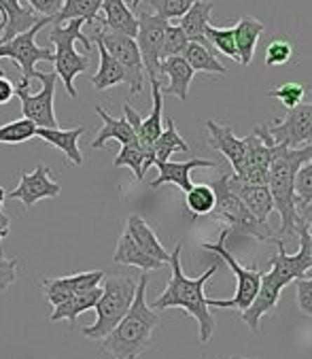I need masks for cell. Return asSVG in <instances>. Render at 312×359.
Returning a JSON list of instances; mask_svg holds the SVG:
<instances>
[{"label": "cell", "instance_id": "2e32d148", "mask_svg": "<svg viewBox=\"0 0 312 359\" xmlns=\"http://www.w3.org/2000/svg\"><path fill=\"white\" fill-rule=\"evenodd\" d=\"M60 194H62V185L55 179H51L49 168L45 164H36L32 172H24L20 177V183L9 194V198L22 202L26 208H32L36 202L45 198H57Z\"/></svg>", "mask_w": 312, "mask_h": 359}, {"label": "cell", "instance_id": "8fae6325", "mask_svg": "<svg viewBox=\"0 0 312 359\" xmlns=\"http://www.w3.org/2000/svg\"><path fill=\"white\" fill-rule=\"evenodd\" d=\"M138 32H136V45L140 51V60L144 66V73L151 81H160V62H162V45L164 34L170 22L162 20L160 15H153L147 11H138L136 15Z\"/></svg>", "mask_w": 312, "mask_h": 359}, {"label": "cell", "instance_id": "d6a6232c", "mask_svg": "<svg viewBox=\"0 0 312 359\" xmlns=\"http://www.w3.org/2000/svg\"><path fill=\"white\" fill-rule=\"evenodd\" d=\"M177 151L189 154V145H187V140L179 134L175 119L168 117L164 132L160 134L158 140L153 142V156H155V162H168L172 158V154H177Z\"/></svg>", "mask_w": 312, "mask_h": 359}, {"label": "cell", "instance_id": "cb8c5ba5", "mask_svg": "<svg viewBox=\"0 0 312 359\" xmlns=\"http://www.w3.org/2000/svg\"><path fill=\"white\" fill-rule=\"evenodd\" d=\"M100 11H102V18L98 15V20L102 28L136 39L138 22H136L134 11L126 5V0H102Z\"/></svg>", "mask_w": 312, "mask_h": 359}, {"label": "cell", "instance_id": "6da1fadb", "mask_svg": "<svg viewBox=\"0 0 312 359\" xmlns=\"http://www.w3.org/2000/svg\"><path fill=\"white\" fill-rule=\"evenodd\" d=\"M295 234H299L297 253L289 255L285 251V245L278 247V253L270 262V270L262 274L259 292H257L253 304L245 313H240L243 323H247L253 334H259L262 319L276 309L280 292L287 285H291L297 278L312 276V238L301 222L297 224Z\"/></svg>", "mask_w": 312, "mask_h": 359}, {"label": "cell", "instance_id": "681fc988", "mask_svg": "<svg viewBox=\"0 0 312 359\" xmlns=\"http://www.w3.org/2000/svg\"><path fill=\"white\" fill-rule=\"evenodd\" d=\"M3 206H5V189L0 187V212H3Z\"/></svg>", "mask_w": 312, "mask_h": 359}, {"label": "cell", "instance_id": "9a60e30c", "mask_svg": "<svg viewBox=\"0 0 312 359\" xmlns=\"http://www.w3.org/2000/svg\"><path fill=\"white\" fill-rule=\"evenodd\" d=\"M104 276L107 274L102 270L76 272V274H70V276L43 278L41 287H43V294L47 298V302L55 309V306L64 304L66 300H70L76 294H83V292L94 290V287H100Z\"/></svg>", "mask_w": 312, "mask_h": 359}, {"label": "cell", "instance_id": "d4e9b609", "mask_svg": "<svg viewBox=\"0 0 312 359\" xmlns=\"http://www.w3.org/2000/svg\"><path fill=\"white\" fill-rule=\"evenodd\" d=\"M126 232L132 236V241L153 259L162 262L164 266L170 262V251L164 249V245L160 243L158 234L151 230V226L140 217V215H130L128 224H126Z\"/></svg>", "mask_w": 312, "mask_h": 359}, {"label": "cell", "instance_id": "bcb514c9", "mask_svg": "<svg viewBox=\"0 0 312 359\" xmlns=\"http://www.w3.org/2000/svg\"><path fill=\"white\" fill-rule=\"evenodd\" d=\"M30 9L41 18H55L64 5V0H28Z\"/></svg>", "mask_w": 312, "mask_h": 359}, {"label": "cell", "instance_id": "9c48e42d", "mask_svg": "<svg viewBox=\"0 0 312 359\" xmlns=\"http://www.w3.org/2000/svg\"><path fill=\"white\" fill-rule=\"evenodd\" d=\"M92 43H100L123 68L126 73V83L130 86V94L138 96L144 90V66L140 60V51L136 45V39L119 34V32H111L107 28L92 26Z\"/></svg>", "mask_w": 312, "mask_h": 359}, {"label": "cell", "instance_id": "4dcf8cb0", "mask_svg": "<svg viewBox=\"0 0 312 359\" xmlns=\"http://www.w3.org/2000/svg\"><path fill=\"white\" fill-rule=\"evenodd\" d=\"M96 47H98L100 64H98L96 75L92 77V86L98 92H104V90H111V88H115L119 83H126V73H123L121 64L100 43H96Z\"/></svg>", "mask_w": 312, "mask_h": 359}, {"label": "cell", "instance_id": "ba28073f", "mask_svg": "<svg viewBox=\"0 0 312 359\" xmlns=\"http://www.w3.org/2000/svg\"><path fill=\"white\" fill-rule=\"evenodd\" d=\"M227 236H229V230H221V234H219V241L217 243H202V249H208V251H212L215 255H219L227 266H229V270L236 274V294H233L229 300H215V298H208V306L210 309H223V311H238V313H245L251 304H253V300H255V296H257V292H259V283H262V270H257V268H247V266H243V264H238L236 262V257H233L229 251H227V247H225V243H227Z\"/></svg>", "mask_w": 312, "mask_h": 359}, {"label": "cell", "instance_id": "d590c367", "mask_svg": "<svg viewBox=\"0 0 312 359\" xmlns=\"http://www.w3.org/2000/svg\"><path fill=\"white\" fill-rule=\"evenodd\" d=\"M185 206L189 210V215L196 217H208L215 208V191L210 185H194L187 194H185Z\"/></svg>", "mask_w": 312, "mask_h": 359}, {"label": "cell", "instance_id": "f35d334b", "mask_svg": "<svg viewBox=\"0 0 312 359\" xmlns=\"http://www.w3.org/2000/svg\"><path fill=\"white\" fill-rule=\"evenodd\" d=\"M194 3H198V0H149V5L155 11V15H160L166 22L181 20L191 9Z\"/></svg>", "mask_w": 312, "mask_h": 359}, {"label": "cell", "instance_id": "44dd1931", "mask_svg": "<svg viewBox=\"0 0 312 359\" xmlns=\"http://www.w3.org/2000/svg\"><path fill=\"white\" fill-rule=\"evenodd\" d=\"M160 75L168 77V86L162 88V96H177L183 102L189 98V86H191V79L196 73L183 55L162 60L160 62Z\"/></svg>", "mask_w": 312, "mask_h": 359}, {"label": "cell", "instance_id": "f907efd6", "mask_svg": "<svg viewBox=\"0 0 312 359\" xmlns=\"http://www.w3.org/2000/svg\"><path fill=\"white\" fill-rule=\"evenodd\" d=\"M140 3H142V0H132V11H136L140 7Z\"/></svg>", "mask_w": 312, "mask_h": 359}, {"label": "cell", "instance_id": "30bf717a", "mask_svg": "<svg viewBox=\"0 0 312 359\" xmlns=\"http://www.w3.org/2000/svg\"><path fill=\"white\" fill-rule=\"evenodd\" d=\"M51 22H53L51 18H41L30 30H26V32L18 34L15 39L0 45V60L9 57V60L18 62V66L22 68L20 86H26V88L30 86V79H34L36 62H53V51L36 45V34Z\"/></svg>", "mask_w": 312, "mask_h": 359}, {"label": "cell", "instance_id": "b9f144b4", "mask_svg": "<svg viewBox=\"0 0 312 359\" xmlns=\"http://www.w3.org/2000/svg\"><path fill=\"white\" fill-rule=\"evenodd\" d=\"M189 45V39L185 36V32L179 26H168L166 34H164V45H162V60L166 57H175V55H183L185 49Z\"/></svg>", "mask_w": 312, "mask_h": 359}, {"label": "cell", "instance_id": "8992f818", "mask_svg": "<svg viewBox=\"0 0 312 359\" xmlns=\"http://www.w3.org/2000/svg\"><path fill=\"white\" fill-rule=\"evenodd\" d=\"M86 22L83 20H70L64 24H53L51 32H49V41L53 43L55 51H53V64L55 70L53 73L57 75V79H62L66 92L70 98H79V92L74 88V77L88 73L90 68V55H81L76 53L74 43L79 41L86 45L88 53L94 49L92 39L83 32Z\"/></svg>", "mask_w": 312, "mask_h": 359}, {"label": "cell", "instance_id": "d6986e66", "mask_svg": "<svg viewBox=\"0 0 312 359\" xmlns=\"http://www.w3.org/2000/svg\"><path fill=\"white\" fill-rule=\"evenodd\" d=\"M39 20L41 15L24 7L20 0H0V45L30 30Z\"/></svg>", "mask_w": 312, "mask_h": 359}, {"label": "cell", "instance_id": "83f0119b", "mask_svg": "<svg viewBox=\"0 0 312 359\" xmlns=\"http://www.w3.org/2000/svg\"><path fill=\"white\" fill-rule=\"evenodd\" d=\"M212 7L215 5L210 3V0H198V3H194L191 9L179 20V28L185 32L189 43H200V45L210 49V43L206 41L204 32H206V26L210 24Z\"/></svg>", "mask_w": 312, "mask_h": 359}, {"label": "cell", "instance_id": "ffe728a7", "mask_svg": "<svg viewBox=\"0 0 312 359\" xmlns=\"http://www.w3.org/2000/svg\"><path fill=\"white\" fill-rule=\"evenodd\" d=\"M227 187L243 200V204L259 222H268L270 212L274 210V200H272L268 185H253V183L238 179L236 175H227Z\"/></svg>", "mask_w": 312, "mask_h": 359}, {"label": "cell", "instance_id": "74e56055", "mask_svg": "<svg viewBox=\"0 0 312 359\" xmlns=\"http://www.w3.org/2000/svg\"><path fill=\"white\" fill-rule=\"evenodd\" d=\"M204 36L210 43V47H215L223 55L238 62V49H236V36H233V28H217V26L208 24Z\"/></svg>", "mask_w": 312, "mask_h": 359}, {"label": "cell", "instance_id": "5b68a950", "mask_svg": "<svg viewBox=\"0 0 312 359\" xmlns=\"http://www.w3.org/2000/svg\"><path fill=\"white\" fill-rule=\"evenodd\" d=\"M210 187L215 191V208L208 215V219L223 224V228L229 230V234L251 236L259 243H268L276 247L285 245L278 232H274L268 222H259L243 204V200L227 187V175H221L219 179H215Z\"/></svg>", "mask_w": 312, "mask_h": 359}, {"label": "cell", "instance_id": "ab89813d", "mask_svg": "<svg viewBox=\"0 0 312 359\" xmlns=\"http://www.w3.org/2000/svg\"><path fill=\"white\" fill-rule=\"evenodd\" d=\"M304 94H306V88L301 83H295V81H289V83H283L274 90L268 92V98H274L278 100L285 109H295L297 104H301L304 100Z\"/></svg>", "mask_w": 312, "mask_h": 359}, {"label": "cell", "instance_id": "7402d4cb", "mask_svg": "<svg viewBox=\"0 0 312 359\" xmlns=\"http://www.w3.org/2000/svg\"><path fill=\"white\" fill-rule=\"evenodd\" d=\"M86 128H72V130H60V128H36V136L43 138L49 145H53L55 149H60L66 160L72 166H83V156L79 149V138L83 136Z\"/></svg>", "mask_w": 312, "mask_h": 359}, {"label": "cell", "instance_id": "7a4b0ae2", "mask_svg": "<svg viewBox=\"0 0 312 359\" xmlns=\"http://www.w3.org/2000/svg\"><path fill=\"white\" fill-rule=\"evenodd\" d=\"M181 251H183V243H177L175 251H170V268H172V276L166 285V290L155 298V302L151 304L153 311H166V309H183L189 317H194L198 321L200 327V344H208L217 321L210 313L208 306V296L204 294V285L208 283V278L212 274H217L219 264H210L206 268L204 274H200L198 278H189L183 272L181 266Z\"/></svg>", "mask_w": 312, "mask_h": 359}, {"label": "cell", "instance_id": "f6af8a7d", "mask_svg": "<svg viewBox=\"0 0 312 359\" xmlns=\"http://www.w3.org/2000/svg\"><path fill=\"white\" fill-rule=\"evenodd\" d=\"M18 259H7V257H0V294H5L9 287L15 283L18 278Z\"/></svg>", "mask_w": 312, "mask_h": 359}, {"label": "cell", "instance_id": "7dc6e473", "mask_svg": "<svg viewBox=\"0 0 312 359\" xmlns=\"http://www.w3.org/2000/svg\"><path fill=\"white\" fill-rule=\"evenodd\" d=\"M13 96H15V86L3 73H0V107L9 104L13 100Z\"/></svg>", "mask_w": 312, "mask_h": 359}, {"label": "cell", "instance_id": "e575fe53", "mask_svg": "<svg viewBox=\"0 0 312 359\" xmlns=\"http://www.w3.org/2000/svg\"><path fill=\"white\" fill-rule=\"evenodd\" d=\"M100 7H102V0H64L60 13L53 18V24L83 20L88 26H94L100 15Z\"/></svg>", "mask_w": 312, "mask_h": 359}, {"label": "cell", "instance_id": "816d5d0a", "mask_svg": "<svg viewBox=\"0 0 312 359\" xmlns=\"http://www.w3.org/2000/svg\"><path fill=\"white\" fill-rule=\"evenodd\" d=\"M227 359H255V357H245V355H231Z\"/></svg>", "mask_w": 312, "mask_h": 359}, {"label": "cell", "instance_id": "7c38bea8", "mask_svg": "<svg viewBox=\"0 0 312 359\" xmlns=\"http://www.w3.org/2000/svg\"><path fill=\"white\" fill-rule=\"evenodd\" d=\"M34 79H39L43 83L41 92H36V94H30L26 86L15 88V96L22 102V115L26 119H30L36 128H57V117H55V109H53L57 75L34 70Z\"/></svg>", "mask_w": 312, "mask_h": 359}, {"label": "cell", "instance_id": "db71d44e", "mask_svg": "<svg viewBox=\"0 0 312 359\" xmlns=\"http://www.w3.org/2000/svg\"><path fill=\"white\" fill-rule=\"evenodd\" d=\"M0 73H3V70H0Z\"/></svg>", "mask_w": 312, "mask_h": 359}, {"label": "cell", "instance_id": "836d02e7", "mask_svg": "<svg viewBox=\"0 0 312 359\" xmlns=\"http://www.w3.org/2000/svg\"><path fill=\"white\" fill-rule=\"evenodd\" d=\"M183 57L194 68V73H208V75H219V77L227 75V66L217 60L212 49H208L200 43H189Z\"/></svg>", "mask_w": 312, "mask_h": 359}, {"label": "cell", "instance_id": "5bb4252c", "mask_svg": "<svg viewBox=\"0 0 312 359\" xmlns=\"http://www.w3.org/2000/svg\"><path fill=\"white\" fill-rule=\"evenodd\" d=\"M274 145L297 149L312 145V102H301L276 123H266Z\"/></svg>", "mask_w": 312, "mask_h": 359}, {"label": "cell", "instance_id": "f5cc1de1", "mask_svg": "<svg viewBox=\"0 0 312 359\" xmlns=\"http://www.w3.org/2000/svg\"><path fill=\"white\" fill-rule=\"evenodd\" d=\"M304 208H308V210H312V202H310L308 206H304Z\"/></svg>", "mask_w": 312, "mask_h": 359}, {"label": "cell", "instance_id": "3957f363", "mask_svg": "<svg viewBox=\"0 0 312 359\" xmlns=\"http://www.w3.org/2000/svg\"><path fill=\"white\" fill-rule=\"evenodd\" d=\"M147 285L149 276L140 274L130 311L115 330L102 338L100 353H107L113 359H140L149 351L155 334L162 327V317L147 304Z\"/></svg>", "mask_w": 312, "mask_h": 359}, {"label": "cell", "instance_id": "1f68e13d", "mask_svg": "<svg viewBox=\"0 0 312 359\" xmlns=\"http://www.w3.org/2000/svg\"><path fill=\"white\" fill-rule=\"evenodd\" d=\"M155 164V156L153 151L142 149L138 142H132V145H123L119 149V154L113 160V166L117 168H130L136 177V181L144 179V172Z\"/></svg>", "mask_w": 312, "mask_h": 359}, {"label": "cell", "instance_id": "8d00e7d4", "mask_svg": "<svg viewBox=\"0 0 312 359\" xmlns=\"http://www.w3.org/2000/svg\"><path fill=\"white\" fill-rule=\"evenodd\" d=\"M34 136H36V126L26 117L0 126V142H3V145H22V142Z\"/></svg>", "mask_w": 312, "mask_h": 359}, {"label": "cell", "instance_id": "277c9868", "mask_svg": "<svg viewBox=\"0 0 312 359\" xmlns=\"http://www.w3.org/2000/svg\"><path fill=\"white\" fill-rule=\"evenodd\" d=\"M310 158H312V145H304L297 149L274 145L272 149L268 189L274 200V210H278L280 215L278 236L283 241L287 236H295V228L299 222V210L295 204V175Z\"/></svg>", "mask_w": 312, "mask_h": 359}, {"label": "cell", "instance_id": "c3c4849f", "mask_svg": "<svg viewBox=\"0 0 312 359\" xmlns=\"http://www.w3.org/2000/svg\"><path fill=\"white\" fill-rule=\"evenodd\" d=\"M9 230H11V217L5 212H0V257H5L3 253V241L9 236Z\"/></svg>", "mask_w": 312, "mask_h": 359}, {"label": "cell", "instance_id": "484cf974", "mask_svg": "<svg viewBox=\"0 0 312 359\" xmlns=\"http://www.w3.org/2000/svg\"><path fill=\"white\" fill-rule=\"evenodd\" d=\"M266 32L264 22H259L253 15H243L238 24L233 26V36H236V49H238V62L243 66H251L255 57V49L259 43V36Z\"/></svg>", "mask_w": 312, "mask_h": 359}, {"label": "cell", "instance_id": "4316f807", "mask_svg": "<svg viewBox=\"0 0 312 359\" xmlns=\"http://www.w3.org/2000/svg\"><path fill=\"white\" fill-rule=\"evenodd\" d=\"M96 113L102 119V128L98 130V134H96V138L92 142V149H102L104 142H109V140L121 142V147L123 145H132V142H138L136 132L132 130V126L128 123L126 117L117 119V117L109 115L102 107H96Z\"/></svg>", "mask_w": 312, "mask_h": 359}, {"label": "cell", "instance_id": "e0dca14e", "mask_svg": "<svg viewBox=\"0 0 312 359\" xmlns=\"http://www.w3.org/2000/svg\"><path fill=\"white\" fill-rule=\"evenodd\" d=\"M204 126H206V132H208L210 147L221 151L225 156V160L231 164L233 175H238L240 168H243V162H245V151H247L245 138H238L236 134H233L231 126L219 123L215 119H206Z\"/></svg>", "mask_w": 312, "mask_h": 359}, {"label": "cell", "instance_id": "ee69618b", "mask_svg": "<svg viewBox=\"0 0 312 359\" xmlns=\"http://www.w3.org/2000/svg\"><path fill=\"white\" fill-rule=\"evenodd\" d=\"M295 283V294H297V309L306 317H312V276L297 278Z\"/></svg>", "mask_w": 312, "mask_h": 359}, {"label": "cell", "instance_id": "4fadbf2b", "mask_svg": "<svg viewBox=\"0 0 312 359\" xmlns=\"http://www.w3.org/2000/svg\"><path fill=\"white\" fill-rule=\"evenodd\" d=\"M245 145H247L245 162L236 177L247 183H253V185H268V172H270L274 142L268 134L266 123L255 126L253 132L249 136H245Z\"/></svg>", "mask_w": 312, "mask_h": 359}, {"label": "cell", "instance_id": "7bdbcfd3", "mask_svg": "<svg viewBox=\"0 0 312 359\" xmlns=\"http://www.w3.org/2000/svg\"><path fill=\"white\" fill-rule=\"evenodd\" d=\"M291 57H293V43L289 39H274L266 49L264 64L266 66H285L291 62Z\"/></svg>", "mask_w": 312, "mask_h": 359}, {"label": "cell", "instance_id": "603a6c76", "mask_svg": "<svg viewBox=\"0 0 312 359\" xmlns=\"http://www.w3.org/2000/svg\"><path fill=\"white\" fill-rule=\"evenodd\" d=\"M151 94H153V111L147 119L140 121L136 130L138 145L147 151H153V142L160 138L164 132V96H162V81H151Z\"/></svg>", "mask_w": 312, "mask_h": 359}, {"label": "cell", "instance_id": "52a82bcc", "mask_svg": "<svg viewBox=\"0 0 312 359\" xmlns=\"http://www.w3.org/2000/svg\"><path fill=\"white\" fill-rule=\"evenodd\" d=\"M136 285H138V280L128 274L104 276V285H100L102 296H100L98 304L94 306L96 321L81 330L86 338L102 340L115 330V325L126 317V313L130 311V306L134 302Z\"/></svg>", "mask_w": 312, "mask_h": 359}, {"label": "cell", "instance_id": "ac0fdd59", "mask_svg": "<svg viewBox=\"0 0 312 359\" xmlns=\"http://www.w3.org/2000/svg\"><path fill=\"white\" fill-rule=\"evenodd\" d=\"M153 166L160 170L158 179L151 181L153 189H158L162 185H175L185 194L194 187V183H191V170L194 168H217L215 162L202 160V158H191L187 162H170V160L168 162H155Z\"/></svg>", "mask_w": 312, "mask_h": 359}, {"label": "cell", "instance_id": "60d3db41", "mask_svg": "<svg viewBox=\"0 0 312 359\" xmlns=\"http://www.w3.org/2000/svg\"><path fill=\"white\" fill-rule=\"evenodd\" d=\"M312 202V158L295 175V204L297 210Z\"/></svg>", "mask_w": 312, "mask_h": 359}, {"label": "cell", "instance_id": "f1b7e54d", "mask_svg": "<svg viewBox=\"0 0 312 359\" xmlns=\"http://www.w3.org/2000/svg\"><path fill=\"white\" fill-rule=\"evenodd\" d=\"M113 262L115 264H121V266H136L140 270H162L164 264L153 259L151 255H147L134 241L128 232H123L117 241V247H115V253H113Z\"/></svg>", "mask_w": 312, "mask_h": 359}, {"label": "cell", "instance_id": "f546056e", "mask_svg": "<svg viewBox=\"0 0 312 359\" xmlns=\"http://www.w3.org/2000/svg\"><path fill=\"white\" fill-rule=\"evenodd\" d=\"M100 296H102V287H94V290H90V292L76 294L70 300H66L64 304L55 306L53 313L49 315V321L51 323H55V321H70V323H74L76 317L83 315L86 311H92L98 304Z\"/></svg>", "mask_w": 312, "mask_h": 359}]
</instances>
